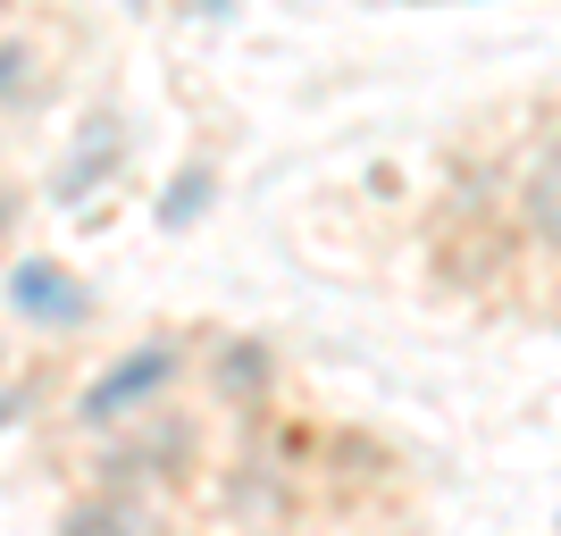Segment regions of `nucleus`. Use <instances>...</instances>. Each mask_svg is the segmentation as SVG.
Listing matches in <instances>:
<instances>
[{
  "instance_id": "39448f33",
  "label": "nucleus",
  "mask_w": 561,
  "mask_h": 536,
  "mask_svg": "<svg viewBox=\"0 0 561 536\" xmlns=\"http://www.w3.org/2000/svg\"><path fill=\"white\" fill-rule=\"evenodd\" d=\"M59 536H142V512L135 503H84L59 520Z\"/></svg>"
},
{
  "instance_id": "f257e3e1",
  "label": "nucleus",
  "mask_w": 561,
  "mask_h": 536,
  "mask_svg": "<svg viewBox=\"0 0 561 536\" xmlns=\"http://www.w3.org/2000/svg\"><path fill=\"white\" fill-rule=\"evenodd\" d=\"M176 361H185L176 344H135L126 361H110V369L76 395V420L84 427H117V420H135V411H151V402L176 386Z\"/></svg>"
},
{
  "instance_id": "6e6552de",
  "label": "nucleus",
  "mask_w": 561,
  "mask_h": 536,
  "mask_svg": "<svg viewBox=\"0 0 561 536\" xmlns=\"http://www.w3.org/2000/svg\"><path fill=\"white\" fill-rule=\"evenodd\" d=\"M18 218H25V193H18V185H0V243L18 235Z\"/></svg>"
},
{
  "instance_id": "f03ea898",
  "label": "nucleus",
  "mask_w": 561,
  "mask_h": 536,
  "mask_svg": "<svg viewBox=\"0 0 561 536\" xmlns=\"http://www.w3.org/2000/svg\"><path fill=\"white\" fill-rule=\"evenodd\" d=\"M9 310H18V319H34L43 335H68V327L93 319V294L76 285V269H59V260L34 252V260H18V269H9Z\"/></svg>"
},
{
  "instance_id": "0eeeda50",
  "label": "nucleus",
  "mask_w": 561,
  "mask_h": 536,
  "mask_svg": "<svg viewBox=\"0 0 561 536\" xmlns=\"http://www.w3.org/2000/svg\"><path fill=\"white\" fill-rule=\"evenodd\" d=\"M25 68H34V50H25V43H0V101L25 84Z\"/></svg>"
},
{
  "instance_id": "423d86ee",
  "label": "nucleus",
  "mask_w": 561,
  "mask_h": 536,
  "mask_svg": "<svg viewBox=\"0 0 561 536\" xmlns=\"http://www.w3.org/2000/svg\"><path fill=\"white\" fill-rule=\"evenodd\" d=\"M210 168H185V176H176V185H168V202H160V227H193V218L210 210Z\"/></svg>"
},
{
  "instance_id": "9d476101",
  "label": "nucleus",
  "mask_w": 561,
  "mask_h": 536,
  "mask_svg": "<svg viewBox=\"0 0 561 536\" xmlns=\"http://www.w3.org/2000/svg\"><path fill=\"white\" fill-rule=\"evenodd\" d=\"M135 9H142V0H135Z\"/></svg>"
},
{
  "instance_id": "7ed1b4c3",
  "label": "nucleus",
  "mask_w": 561,
  "mask_h": 536,
  "mask_svg": "<svg viewBox=\"0 0 561 536\" xmlns=\"http://www.w3.org/2000/svg\"><path fill=\"white\" fill-rule=\"evenodd\" d=\"M117 151H126V142H117V117H93V126H84V142H76V160L59 168V202H84V185H93V176H110L117 168Z\"/></svg>"
},
{
  "instance_id": "1a4fd4ad",
  "label": "nucleus",
  "mask_w": 561,
  "mask_h": 536,
  "mask_svg": "<svg viewBox=\"0 0 561 536\" xmlns=\"http://www.w3.org/2000/svg\"><path fill=\"white\" fill-rule=\"evenodd\" d=\"M185 9H202V18H218V9H227V0H185Z\"/></svg>"
},
{
  "instance_id": "20e7f679",
  "label": "nucleus",
  "mask_w": 561,
  "mask_h": 536,
  "mask_svg": "<svg viewBox=\"0 0 561 536\" xmlns=\"http://www.w3.org/2000/svg\"><path fill=\"white\" fill-rule=\"evenodd\" d=\"M528 227H537L545 243H561V142L537 160V176H528Z\"/></svg>"
}]
</instances>
